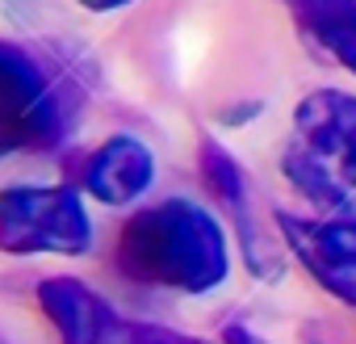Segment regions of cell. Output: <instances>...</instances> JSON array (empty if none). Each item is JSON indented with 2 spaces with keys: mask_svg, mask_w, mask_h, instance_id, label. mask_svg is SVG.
Here are the masks:
<instances>
[{
  "mask_svg": "<svg viewBox=\"0 0 356 344\" xmlns=\"http://www.w3.org/2000/svg\"><path fill=\"white\" fill-rule=\"evenodd\" d=\"M118 269L138 286L206 294L227 281L222 227L193 202L168 198L126 219L113 252Z\"/></svg>",
  "mask_w": 356,
  "mask_h": 344,
  "instance_id": "6da1fadb",
  "label": "cell"
},
{
  "mask_svg": "<svg viewBox=\"0 0 356 344\" xmlns=\"http://www.w3.org/2000/svg\"><path fill=\"white\" fill-rule=\"evenodd\" d=\"M281 168L314 206L356 210V97L339 88L310 93L293 114Z\"/></svg>",
  "mask_w": 356,
  "mask_h": 344,
  "instance_id": "7a4b0ae2",
  "label": "cell"
},
{
  "mask_svg": "<svg viewBox=\"0 0 356 344\" xmlns=\"http://www.w3.org/2000/svg\"><path fill=\"white\" fill-rule=\"evenodd\" d=\"M88 248H92V223H88L76 189H63V185L0 189V252L80 256Z\"/></svg>",
  "mask_w": 356,
  "mask_h": 344,
  "instance_id": "3957f363",
  "label": "cell"
},
{
  "mask_svg": "<svg viewBox=\"0 0 356 344\" xmlns=\"http://www.w3.org/2000/svg\"><path fill=\"white\" fill-rule=\"evenodd\" d=\"M59 130L63 109L42 63L26 47L0 38V159L26 147H47Z\"/></svg>",
  "mask_w": 356,
  "mask_h": 344,
  "instance_id": "277c9868",
  "label": "cell"
},
{
  "mask_svg": "<svg viewBox=\"0 0 356 344\" xmlns=\"http://www.w3.org/2000/svg\"><path fill=\"white\" fill-rule=\"evenodd\" d=\"M281 231L289 235V248L310 269V277L339 302L356 306V223L281 219Z\"/></svg>",
  "mask_w": 356,
  "mask_h": 344,
  "instance_id": "5b68a950",
  "label": "cell"
},
{
  "mask_svg": "<svg viewBox=\"0 0 356 344\" xmlns=\"http://www.w3.org/2000/svg\"><path fill=\"white\" fill-rule=\"evenodd\" d=\"M38 306L55 323L63 344H118L122 319L101 294H92L76 277H47L38 286Z\"/></svg>",
  "mask_w": 356,
  "mask_h": 344,
  "instance_id": "8992f818",
  "label": "cell"
},
{
  "mask_svg": "<svg viewBox=\"0 0 356 344\" xmlns=\"http://www.w3.org/2000/svg\"><path fill=\"white\" fill-rule=\"evenodd\" d=\"M151 177H155V159H151V151H147L138 139H130V134L105 139V143L88 155V164H84V189H88L97 202H105V206H126V202H134V198L151 185Z\"/></svg>",
  "mask_w": 356,
  "mask_h": 344,
  "instance_id": "52a82bcc",
  "label": "cell"
},
{
  "mask_svg": "<svg viewBox=\"0 0 356 344\" xmlns=\"http://www.w3.org/2000/svg\"><path fill=\"white\" fill-rule=\"evenodd\" d=\"M302 17L318 47L356 76V0H302Z\"/></svg>",
  "mask_w": 356,
  "mask_h": 344,
  "instance_id": "ba28073f",
  "label": "cell"
},
{
  "mask_svg": "<svg viewBox=\"0 0 356 344\" xmlns=\"http://www.w3.org/2000/svg\"><path fill=\"white\" fill-rule=\"evenodd\" d=\"M202 172H206L210 189L227 206H235V214H243V172L218 143H202Z\"/></svg>",
  "mask_w": 356,
  "mask_h": 344,
  "instance_id": "9c48e42d",
  "label": "cell"
},
{
  "mask_svg": "<svg viewBox=\"0 0 356 344\" xmlns=\"http://www.w3.org/2000/svg\"><path fill=\"white\" fill-rule=\"evenodd\" d=\"M118 344H206V340L181 336V331L159 327V323H122V331H118Z\"/></svg>",
  "mask_w": 356,
  "mask_h": 344,
  "instance_id": "30bf717a",
  "label": "cell"
},
{
  "mask_svg": "<svg viewBox=\"0 0 356 344\" xmlns=\"http://www.w3.org/2000/svg\"><path fill=\"white\" fill-rule=\"evenodd\" d=\"M84 9H92V13H113V9H126L130 0H80Z\"/></svg>",
  "mask_w": 356,
  "mask_h": 344,
  "instance_id": "8fae6325",
  "label": "cell"
},
{
  "mask_svg": "<svg viewBox=\"0 0 356 344\" xmlns=\"http://www.w3.org/2000/svg\"><path fill=\"white\" fill-rule=\"evenodd\" d=\"M227 344H264V340L252 336L248 327H227Z\"/></svg>",
  "mask_w": 356,
  "mask_h": 344,
  "instance_id": "7c38bea8",
  "label": "cell"
},
{
  "mask_svg": "<svg viewBox=\"0 0 356 344\" xmlns=\"http://www.w3.org/2000/svg\"><path fill=\"white\" fill-rule=\"evenodd\" d=\"M293 5H298V9H302V0H293Z\"/></svg>",
  "mask_w": 356,
  "mask_h": 344,
  "instance_id": "4fadbf2b",
  "label": "cell"
},
{
  "mask_svg": "<svg viewBox=\"0 0 356 344\" xmlns=\"http://www.w3.org/2000/svg\"><path fill=\"white\" fill-rule=\"evenodd\" d=\"M0 344H5V340H0Z\"/></svg>",
  "mask_w": 356,
  "mask_h": 344,
  "instance_id": "5bb4252c",
  "label": "cell"
}]
</instances>
